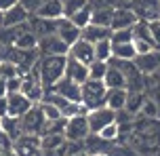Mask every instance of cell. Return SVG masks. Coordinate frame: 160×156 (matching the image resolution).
I'll return each instance as SVG.
<instances>
[{
    "mask_svg": "<svg viewBox=\"0 0 160 156\" xmlns=\"http://www.w3.org/2000/svg\"><path fill=\"white\" fill-rule=\"evenodd\" d=\"M87 123H88V131H91V133H99L103 127L116 123V112L110 110L108 106L88 110V112H87Z\"/></svg>",
    "mask_w": 160,
    "mask_h": 156,
    "instance_id": "cell-5",
    "label": "cell"
},
{
    "mask_svg": "<svg viewBox=\"0 0 160 156\" xmlns=\"http://www.w3.org/2000/svg\"><path fill=\"white\" fill-rule=\"evenodd\" d=\"M68 156H88L87 152H78V154H68Z\"/></svg>",
    "mask_w": 160,
    "mask_h": 156,
    "instance_id": "cell-45",
    "label": "cell"
},
{
    "mask_svg": "<svg viewBox=\"0 0 160 156\" xmlns=\"http://www.w3.org/2000/svg\"><path fill=\"white\" fill-rule=\"evenodd\" d=\"M28 19H30V13L17 4V7L8 8V11H4V13H0V28H15V25H23V23H28Z\"/></svg>",
    "mask_w": 160,
    "mask_h": 156,
    "instance_id": "cell-15",
    "label": "cell"
},
{
    "mask_svg": "<svg viewBox=\"0 0 160 156\" xmlns=\"http://www.w3.org/2000/svg\"><path fill=\"white\" fill-rule=\"evenodd\" d=\"M40 55H68L70 47L65 44L57 34H48V36H42L38 38V47H36Z\"/></svg>",
    "mask_w": 160,
    "mask_h": 156,
    "instance_id": "cell-7",
    "label": "cell"
},
{
    "mask_svg": "<svg viewBox=\"0 0 160 156\" xmlns=\"http://www.w3.org/2000/svg\"><path fill=\"white\" fill-rule=\"evenodd\" d=\"M0 131L7 135L8 139H11V143L21 135V120L19 118H15V116H0Z\"/></svg>",
    "mask_w": 160,
    "mask_h": 156,
    "instance_id": "cell-20",
    "label": "cell"
},
{
    "mask_svg": "<svg viewBox=\"0 0 160 156\" xmlns=\"http://www.w3.org/2000/svg\"><path fill=\"white\" fill-rule=\"evenodd\" d=\"M65 61H68V55H40L38 57L36 70H38V76L44 91L51 89L57 80L63 78Z\"/></svg>",
    "mask_w": 160,
    "mask_h": 156,
    "instance_id": "cell-1",
    "label": "cell"
},
{
    "mask_svg": "<svg viewBox=\"0 0 160 156\" xmlns=\"http://www.w3.org/2000/svg\"><path fill=\"white\" fill-rule=\"evenodd\" d=\"M143 101H145V97H143V93H141V91H128L124 112H128V114L141 112V106H143Z\"/></svg>",
    "mask_w": 160,
    "mask_h": 156,
    "instance_id": "cell-26",
    "label": "cell"
},
{
    "mask_svg": "<svg viewBox=\"0 0 160 156\" xmlns=\"http://www.w3.org/2000/svg\"><path fill=\"white\" fill-rule=\"evenodd\" d=\"M112 57L122 59V61H133L137 57L133 42H124V44H112Z\"/></svg>",
    "mask_w": 160,
    "mask_h": 156,
    "instance_id": "cell-25",
    "label": "cell"
},
{
    "mask_svg": "<svg viewBox=\"0 0 160 156\" xmlns=\"http://www.w3.org/2000/svg\"><path fill=\"white\" fill-rule=\"evenodd\" d=\"M19 4V0H0V13H4L8 8H13Z\"/></svg>",
    "mask_w": 160,
    "mask_h": 156,
    "instance_id": "cell-41",
    "label": "cell"
},
{
    "mask_svg": "<svg viewBox=\"0 0 160 156\" xmlns=\"http://www.w3.org/2000/svg\"><path fill=\"white\" fill-rule=\"evenodd\" d=\"M127 95H128L127 89H108V93H105V106L110 110H114V112H120L127 106Z\"/></svg>",
    "mask_w": 160,
    "mask_h": 156,
    "instance_id": "cell-21",
    "label": "cell"
},
{
    "mask_svg": "<svg viewBox=\"0 0 160 156\" xmlns=\"http://www.w3.org/2000/svg\"><path fill=\"white\" fill-rule=\"evenodd\" d=\"M139 19H137L135 11L131 7H114V15H112V30H124V28H133Z\"/></svg>",
    "mask_w": 160,
    "mask_h": 156,
    "instance_id": "cell-11",
    "label": "cell"
},
{
    "mask_svg": "<svg viewBox=\"0 0 160 156\" xmlns=\"http://www.w3.org/2000/svg\"><path fill=\"white\" fill-rule=\"evenodd\" d=\"M28 25L38 38L42 36H48V34H55V28H57V21H51V19H42V17H36V15H30L28 19Z\"/></svg>",
    "mask_w": 160,
    "mask_h": 156,
    "instance_id": "cell-19",
    "label": "cell"
},
{
    "mask_svg": "<svg viewBox=\"0 0 160 156\" xmlns=\"http://www.w3.org/2000/svg\"><path fill=\"white\" fill-rule=\"evenodd\" d=\"M38 106H40V110H42L44 118H47V123H53V120H59V118H63V116H61V112H59V108L53 106L51 101H40Z\"/></svg>",
    "mask_w": 160,
    "mask_h": 156,
    "instance_id": "cell-32",
    "label": "cell"
},
{
    "mask_svg": "<svg viewBox=\"0 0 160 156\" xmlns=\"http://www.w3.org/2000/svg\"><path fill=\"white\" fill-rule=\"evenodd\" d=\"M88 2H91V0H88Z\"/></svg>",
    "mask_w": 160,
    "mask_h": 156,
    "instance_id": "cell-47",
    "label": "cell"
},
{
    "mask_svg": "<svg viewBox=\"0 0 160 156\" xmlns=\"http://www.w3.org/2000/svg\"><path fill=\"white\" fill-rule=\"evenodd\" d=\"M19 120H21V131L28 133V135H38V137L42 133V129H44V124H47V118H44L38 103H34Z\"/></svg>",
    "mask_w": 160,
    "mask_h": 156,
    "instance_id": "cell-4",
    "label": "cell"
},
{
    "mask_svg": "<svg viewBox=\"0 0 160 156\" xmlns=\"http://www.w3.org/2000/svg\"><path fill=\"white\" fill-rule=\"evenodd\" d=\"M0 116H7V95H0Z\"/></svg>",
    "mask_w": 160,
    "mask_h": 156,
    "instance_id": "cell-42",
    "label": "cell"
},
{
    "mask_svg": "<svg viewBox=\"0 0 160 156\" xmlns=\"http://www.w3.org/2000/svg\"><path fill=\"white\" fill-rule=\"evenodd\" d=\"M108 68H110L108 61H97V59L91 61V63H88V78H93V80H103Z\"/></svg>",
    "mask_w": 160,
    "mask_h": 156,
    "instance_id": "cell-30",
    "label": "cell"
},
{
    "mask_svg": "<svg viewBox=\"0 0 160 156\" xmlns=\"http://www.w3.org/2000/svg\"><path fill=\"white\" fill-rule=\"evenodd\" d=\"M110 42H112V44L133 42V32H131V28H124V30H112V34H110Z\"/></svg>",
    "mask_w": 160,
    "mask_h": 156,
    "instance_id": "cell-35",
    "label": "cell"
},
{
    "mask_svg": "<svg viewBox=\"0 0 160 156\" xmlns=\"http://www.w3.org/2000/svg\"><path fill=\"white\" fill-rule=\"evenodd\" d=\"M133 63L141 74H154L160 68V49H154L150 53H145V55H137L133 59Z\"/></svg>",
    "mask_w": 160,
    "mask_h": 156,
    "instance_id": "cell-14",
    "label": "cell"
},
{
    "mask_svg": "<svg viewBox=\"0 0 160 156\" xmlns=\"http://www.w3.org/2000/svg\"><path fill=\"white\" fill-rule=\"evenodd\" d=\"M93 49H95V59L97 61H110V59H112V42H110V38L93 44Z\"/></svg>",
    "mask_w": 160,
    "mask_h": 156,
    "instance_id": "cell-29",
    "label": "cell"
},
{
    "mask_svg": "<svg viewBox=\"0 0 160 156\" xmlns=\"http://www.w3.org/2000/svg\"><path fill=\"white\" fill-rule=\"evenodd\" d=\"M103 84H105V89H127V78H124L120 68L110 66L103 76Z\"/></svg>",
    "mask_w": 160,
    "mask_h": 156,
    "instance_id": "cell-23",
    "label": "cell"
},
{
    "mask_svg": "<svg viewBox=\"0 0 160 156\" xmlns=\"http://www.w3.org/2000/svg\"><path fill=\"white\" fill-rule=\"evenodd\" d=\"M36 17H42V19H51V21H57L63 17V7H61V0H44L40 8L34 13Z\"/></svg>",
    "mask_w": 160,
    "mask_h": 156,
    "instance_id": "cell-18",
    "label": "cell"
},
{
    "mask_svg": "<svg viewBox=\"0 0 160 156\" xmlns=\"http://www.w3.org/2000/svg\"><path fill=\"white\" fill-rule=\"evenodd\" d=\"M152 76H154V78H156V80H158V82H160V68H158V70H156V72H154V74H152Z\"/></svg>",
    "mask_w": 160,
    "mask_h": 156,
    "instance_id": "cell-44",
    "label": "cell"
},
{
    "mask_svg": "<svg viewBox=\"0 0 160 156\" xmlns=\"http://www.w3.org/2000/svg\"><path fill=\"white\" fill-rule=\"evenodd\" d=\"M131 8L135 11L139 21H154L160 17V0H131Z\"/></svg>",
    "mask_w": 160,
    "mask_h": 156,
    "instance_id": "cell-8",
    "label": "cell"
},
{
    "mask_svg": "<svg viewBox=\"0 0 160 156\" xmlns=\"http://www.w3.org/2000/svg\"><path fill=\"white\" fill-rule=\"evenodd\" d=\"M97 135H99L103 141H108V143L116 141L120 137V127H118V123H112V124H108V127H103V129L97 133Z\"/></svg>",
    "mask_w": 160,
    "mask_h": 156,
    "instance_id": "cell-34",
    "label": "cell"
},
{
    "mask_svg": "<svg viewBox=\"0 0 160 156\" xmlns=\"http://www.w3.org/2000/svg\"><path fill=\"white\" fill-rule=\"evenodd\" d=\"M131 32H133V40H148V42L154 44L150 28H148V21H137V23L131 28Z\"/></svg>",
    "mask_w": 160,
    "mask_h": 156,
    "instance_id": "cell-31",
    "label": "cell"
},
{
    "mask_svg": "<svg viewBox=\"0 0 160 156\" xmlns=\"http://www.w3.org/2000/svg\"><path fill=\"white\" fill-rule=\"evenodd\" d=\"M141 112H143L148 118H156L158 116V103L154 99H145L143 106H141Z\"/></svg>",
    "mask_w": 160,
    "mask_h": 156,
    "instance_id": "cell-37",
    "label": "cell"
},
{
    "mask_svg": "<svg viewBox=\"0 0 160 156\" xmlns=\"http://www.w3.org/2000/svg\"><path fill=\"white\" fill-rule=\"evenodd\" d=\"M11 152L15 156H38L40 154V137L38 135L21 133V135L11 143Z\"/></svg>",
    "mask_w": 160,
    "mask_h": 156,
    "instance_id": "cell-6",
    "label": "cell"
},
{
    "mask_svg": "<svg viewBox=\"0 0 160 156\" xmlns=\"http://www.w3.org/2000/svg\"><path fill=\"white\" fill-rule=\"evenodd\" d=\"M47 91H53V93H57V95H61V97H65L68 101H80V84L78 82L70 80V78H61V80H57L51 89Z\"/></svg>",
    "mask_w": 160,
    "mask_h": 156,
    "instance_id": "cell-12",
    "label": "cell"
},
{
    "mask_svg": "<svg viewBox=\"0 0 160 156\" xmlns=\"http://www.w3.org/2000/svg\"><path fill=\"white\" fill-rule=\"evenodd\" d=\"M105 89L103 80H93V78H88L80 84V103L88 110H95V108H101L105 106Z\"/></svg>",
    "mask_w": 160,
    "mask_h": 156,
    "instance_id": "cell-2",
    "label": "cell"
},
{
    "mask_svg": "<svg viewBox=\"0 0 160 156\" xmlns=\"http://www.w3.org/2000/svg\"><path fill=\"white\" fill-rule=\"evenodd\" d=\"M112 34V28H105V25H95V23H88L87 28H82V34L80 38H84L91 44H97L101 40H108Z\"/></svg>",
    "mask_w": 160,
    "mask_h": 156,
    "instance_id": "cell-17",
    "label": "cell"
},
{
    "mask_svg": "<svg viewBox=\"0 0 160 156\" xmlns=\"http://www.w3.org/2000/svg\"><path fill=\"white\" fill-rule=\"evenodd\" d=\"M0 53H2V44H0Z\"/></svg>",
    "mask_w": 160,
    "mask_h": 156,
    "instance_id": "cell-46",
    "label": "cell"
},
{
    "mask_svg": "<svg viewBox=\"0 0 160 156\" xmlns=\"http://www.w3.org/2000/svg\"><path fill=\"white\" fill-rule=\"evenodd\" d=\"M91 7H93L91 23L110 28V23H112V15H114V7H105V4H93V2H91Z\"/></svg>",
    "mask_w": 160,
    "mask_h": 156,
    "instance_id": "cell-22",
    "label": "cell"
},
{
    "mask_svg": "<svg viewBox=\"0 0 160 156\" xmlns=\"http://www.w3.org/2000/svg\"><path fill=\"white\" fill-rule=\"evenodd\" d=\"M42 2H44V0H19V7L25 8L30 15H34V13L40 8V4H42Z\"/></svg>",
    "mask_w": 160,
    "mask_h": 156,
    "instance_id": "cell-39",
    "label": "cell"
},
{
    "mask_svg": "<svg viewBox=\"0 0 160 156\" xmlns=\"http://www.w3.org/2000/svg\"><path fill=\"white\" fill-rule=\"evenodd\" d=\"M13 47H15V49H21V51H34L38 47V36H36V34L30 30V25H28L23 32L17 36V40H15Z\"/></svg>",
    "mask_w": 160,
    "mask_h": 156,
    "instance_id": "cell-24",
    "label": "cell"
},
{
    "mask_svg": "<svg viewBox=\"0 0 160 156\" xmlns=\"http://www.w3.org/2000/svg\"><path fill=\"white\" fill-rule=\"evenodd\" d=\"M88 4V0H61V7H63V17H72L76 11L84 8Z\"/></svg>",
    "mask_w": 160,
    "mask_h": 156,
    "instance_id": "cell-33",
    "label": "cell"
},
{
    "mask_svg": "<svg viewBox=\"0 0 160 156\" xmlns=\"http://www.w3.org/2000/svg\"><path fill=\"white\" fill-rule=\"evenodd\" d=\"M68 57H72V59H76V61H80V63L88 66L91 61H95V49H93L91 42H87L84 38H80V40H76L72 47H70Z\"/></svg>",
    "mask_w": 160,
    "mask_h": 156,
    "instance_id": "cell-10",
    "label": "cell"
},
{
    "mask_svg": "<svg viewBox=\"0 0 160 156\" xmlns=\"http://www.w3.org/2000/svg\"><path fill=\"white\" fill-rule=\"evenodd\" d=\"M88 135H91V131H88L87 114H78V116H72V118H65V127H63L65 141H84Z\"/></svg>",
    "mask_w": 160,
    "mask_h": 156,
    "instance_id": "cell-3",
    "label": "cell"
},
{
    "mask_svg": "<svg viewBox=\"0 0 160 156\" xmlns=\"http://www.w3.org/2000/svg\"><path fill=\"white\" fill-rule=\"evenodd\" d=\"M63 76L70 78V80H74V82H78V84H82L84 80H88V66L80 63V61H76V59H72V57H68Z\"/></svg>",
    "mask_w": 160,
    "mask_h": 156,
    "instance_id": "cell-16",
    "label": "cell"
},
{
    "mask_svg": "<svg viewBox=\"0 0 160 156\" xmlns=\"http://www.w3.org/2000/svg\"><path fill=\"white\" fill-rule=\"evenodd\" d=\"M21 91V76H11V78H7L4 80V93H19Z\"/></svg>",
    "mask_w": 160,
    "mask_h": 156,
    "instance_id": "cell-36",
    "label": "cell"
},
{
    "mask_svg": "<svg viewBox=\"0 0 160 156\" xmlns=\"http://www.w3.org/2000/svg\"><path fill=\"white\" fill-rule=\"evenodd\" d=\"M34 103L25 97L23 93H8L7 95V116H15V118H21V116L32 108Z\"/></svg>",
    "mask_w": 160,
    "mask_h": 156,
    "instance_id": "cell-9",
    "label": "cell"
},
{
    "mask_svg": "<svg viewBox=\"0 0 160 156\" xmlns=\"http://www.w3.org/2000/svg\"><path fill=\"white\" fill-rule=\"evenodd\" d=\"M110 156H137V152L131 150L128 146H116V148H112Z\"/></svg>",
    "mask_w": 160,
    "mask_h": 156,
    "instance_id": "cell-40",
    "label": "cell"
},
{
    "mask_svg": "<svg viewBox=\"0 0 160 156\" xmlns=\"http://www.w3.org/2000/svg\"><path fill=\"white\" fill-rule=\"evenodd\" d=\"M148 28H150V34H152L154 47H156V49H160V17H158V19H154V21H150V23H148Z\"/></svg>",
    "mask_w": 160,
    "mask_h": 156,
    "instance_id": "cell-38",
    "label": "cell"
},
{
    "mask_svg": "<svg viewBox=\"0 0 160 156\" xmlns=\"http://www.w3.org/2000/svg\"><path fill=\"white\" fill-rule=\"evenodd\" d=\"M65 143V137L61 133H44L40 135V150H53Z\"/></svg>",
    "mask_w": 160,
    "mask_h": 156,
    "instance_id": "cell-28",
    "label": "cell"
},
{
    "mask_svg": "<svg viewBox=\"0 0 160 156\" xmlns=\"http://www.w3.org/2000/svg\"><path fill=\"white\" fill-rule=\"evenodd\" d=\"M88 156H110V154H105V152H91Z\"/></svg>",
    "mask_w": 160,
    "mask_h": 156,
    "instance_id": "cell-43",
    "label": "cell"
},
{
    "mask_svg": "<svg viewBox=\"0 0 160 156\" xmlns=\"http://www.w3.org/2000/svg\"><path fill=\"white\" fill-rule=\"evenodd\" d=\"M55 34L65 42V44H68V47H72L76 40H80V34H82V30H80V28H76V25H74L70 19L61 17V19H57Z\"/></svg>",
    "mask_w": 160,
    "mask_h": 156,
    "instance_id": "cell-13",
    "label": "cell"
},
{
    "mask_svg": "<svg viewBox=\"0 0 160 156\" xmlns=\"http://www.w3.org/2000/svg\"><path fill=\"white\" fill-rule=\"evenodd\" d=\"M91 15H93V7H91V2H88L84 8L76 11V13H74L72 17H68V19H70L76 28H80V30H82V28H87V25L91 23Z\"/></svg>",
    "mask_w": 160,
    "mask_h": 156,
    "instance_id": "cell-27",
    "label": "cell"
}]
</instances>
